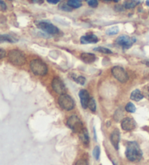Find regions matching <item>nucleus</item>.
<instances>
[{"label":"nucleus","instance_id":"1","mask_svg":"<svg viewBox=\"0 0 149 165\" xmlns=\"http://www.w3.org/2000/svg\"><path fill=\"white\" fill-rule=\"evenodd\" d=\"M125 154L126 157L130 162H137L141 160L143 156V152L135 141H130L127 143Z\"/></svg>","mask_w":149,"mask_h":165},{"label":"nucleus","instance_id":"2","mask_svg":"<svg viewBox=\"0 0 149 165\" xmlns=\"http://www.w3.org/2000/svg\"><path fill=\"white\" fill-rule=\"evenodd\" d=\"M8 59L12 64L21 66L26 63V56L23 52L19 50H11L8 53Z\"/></svg>","mask_w":149,"mask_h":165},{"label":"nucleus","instance_id":"3","mask_svg":"<svg viewBox=\"0 0 149 165\" xmlns=\"http://www.w3.org/2000/svg\"><path fill=\"white\" fill-rule=\"evenodd\" d=\"M30 67L33 73L36 75L43 76L47 73V67L40 60H33L30 62Z\"/></svg>","mask_w":149,"mask_h":165},{"label":"nucleus","instance_id":"4","mask_svg":"<svg viewBox=\"0 0 149 165\" xmlns=\"http://www.w3.org/2000/svg\"><path fill=\"white\" fill-rule=\"evenodd\" d=\"M58 104L60 107L66 111H70L73 109L74 107V101L70 96L65 94H62L58 98Z\"/></svg>","mask_w":149,"mask_h":165},{"label":"nucleus","instance_id":"5","mask_svg":"<svg viewBox=\"0 0 149 165\" xmlns=\"http://www.w3.org/2000/svg\"><path fill=\"white\" fill-rule=\"evenodd\" d=\"M67 125L71 128L74 132H80L84 129L83 128V124L81 119L76 115H72L68 119Z\"/></svg>","mask_w":149,"mask_h":165},{"label":"nucleus","instance_id":"6","mask_svg":"<svg viewBox=\"0 0 149 165\" xmlns=\"http://www.w3.org/2000/svg\"><path fill=\"white\" fill-rule=\"evenodd\" d=\"M111 73L113 77L117 80H119L121 82H126L129 79L128 75L127 72L124 70V68H122L120 66H115L111 69Z\"/></svg>","mask_w":149,"mask_h":165},{"label":"nucleus","instance_id":"7","mask_svg":"<svg viewBox=\"0 0 149 165\" xmlns=\"http://www.w3.org/2000/svg\"><path fill=\"white\" fill-rule=\"evenodd\" d=\"M135 42V38H130L126 35H122L117 38L116 43L124 48V49H130L132 47L133 43Z\"/></svg>","mask_w":149,"mask_h":165},{"label":"nucleus","instance_id":"8","mask_svg":"<svg viewBox=\"0 0 149 165\" xmlns=\"http://www.w3.org/2000/svg\"><path fill=\"white\" fill-rule=\"evenodd\" d=\"M52 88L53 89L54 91L58 94H64L66 91V88H65L64 82H63V80L58 77L53 78L52 81Z\"/></svg>","mask_w":149,"mask_h":165},{"label":"nucleus","instance_id":"9","mask_svg":"<svg viewBox=\"0 0 149 165\" xmlns=\"http://www.w3.org/2000/svg\"><path fill=\"white\" fill-rule=\"evenodd\" d=\"M37 27L40 28L41 30H42L43 31L49 34H57L59 32L58 28L54 25H52V23H47V22H39L36 24Z\"/></svg>","mask_w":149,"mask_h":165},{"label":"nucleus","instance_id":"10","mask_svg":"<svg viewBox=\"0 0 149 165\" xmlns=\"http://www.w3.org/2000/svg\"><path fill=\"white\" fill-rule=\"evenodd\" d=\"M121 127L125 131H132L136 127V123L131 117H126L122 121Z\"/></svg>","mask_w":149,"mask_h":165},{"label":"nucleus","instance_id":"11","mask_svg":"<svg viewBox=\"0 0 149 165\" xmlns=\"http://www.w3.org/2000/svg\"><path fill=\"white\" fill-rule=\"evenodd\" d=\"M79 99H80V102H81V105L84 109H86L87 106H88V103L89 101V93L87 92V90H84V89H82L79 91Z\"/></svg>","mask_w":149,"mask_h":165},{"label":"nucleus","instance_id":"12","mask_svg":"<svg viewBox=\"0 0 149 165\" xmlns=\"http://www.w3.org/2000/svg\"><path fill=\"white\" fill-rule=\"evenodd\" d=\"M99 39L95 35L89 34L87 36H83L81 37L80 41L83 44H87V43H95L98 42Z\"/></svg>","mask_w":149,"mask_h":165},{"label":"nucleus","instance_id":"13","mask_svg":"<svg viewBox=\"0 0 149 165\" xmlns=\"http://www.w3.org/2000/svg\"><path fill=\"white\" fill-rule=\"evenodd\" d=\"M111 142L113 145V147L115 148V149H119V143L120 140V133L119 130L116 129L112 132V133L110 137Z\"/></svg>","mask_w":149,"mask_h":165},{"label":"nucleus","instance_id":"14","mask_svg":"<svg viewBox=\"0 0 149 165\" xmlns=\"http://www.w3.org/2000/svg\"><path fill=\"white\" fill-rule=\"evenodd\" d=\"M81 59L83 62L87 64H90L95 61V55L92 53H82L81 54Z\"/></svg>","mask_w":149,"mask_h":165},{"label":"nucleus","instance_id":"15","mask_svg":"<svg viewBox=\"0 0 149 165\" xmlns=\"http://www.w3.org/2000/svg\"><path fill=\"white\" fill-rule=\"evenodd\" d=\"M144 96L143 93L138 89H135L132 92L130 95V99L135 101H139L143 99Z\"/></svg>","mask_w":149,"mask_h":165},{"label":"nucleus","instance_id":"16","mask_svg":"<svg viewBox=\"0 0 149 165\" xmlns=\"http://www.w3.org/2000/svg\"><path fill=\"white\" fill-rule=\"evenodd\" d=\"M142 0H125L124 2V7L126 9H132L141 3Z\"/></svg>","mask_w":149,"mask_h":165},{"label":"nucleus","instance_id":"17","mask_svg":"<svg viewBox=\"0 0 149 165\" xmlns=\"http://www.w3.org/2000/svg\"><path fill=\"white\" fill-rule=\"evenodd\" d=\"M80 138L81 140L83 143H84V144H88L89 143V134H88V132H87V130L86 129H83L82 131L80 132Z\"/></svg>","mask_w":149,"mask_h":165},{"label":"nucleus","instance_id":"18","mask_svg":"<svg viewBox=\"0 0 149 165\" xmlns=\"http://www.w3.org/2000/svg\"><path fill=\"white\" fill-rule=\"evenodd\" d=\"M67 4L70 7L72 8H79L82 6V2L79 0H69Z\"/></svg>","mask_w":149,"mask_h":165},{"label":"nucleus","instance_id":"19","mask_svg":"<svg viewBox=\"0 0 149 165\" xmlns=\"http://www.w3.org/2000/svg\"><path fill=\"white\" fill-rule=\"evenodd\" d=\"M119 32V28L118 26H113V27L109 28L106 30V34L108 36H113V35L117 34Z\"/></svg>","mask_w":149,"mask_h":165},{"label":"nucleus","instance_id":"20","mask_svg":"<svg viewBox=\"0 0 149 165\" xmlns=\"http://www.w3.org/2000/svg\"><path fill=\"white\" fill-rule=\"evenodd\" d=\"M1 40L2 41H8V42H11V43H14V42H16L18 40H17L16 38H13L12 36H11L10 35H8V34H6V35H2L1 36Z\"/></svg>","mask_w":149,"mask_h":165},{"label":"nucleus","instance_id":"21","mask_svg":"<svg viewBox=\"0 0 149 165\" xmlns=\"http://www.w3.org/2000/svg\"><path fill=\"white\" fill-rule=\"evenodd\" d=\"M88 108L92 112H95L96 111V103L95 99H94L93 98H90V99H89L88 103Z\"/></svg>","mask_w":149,"mask_h":165},{"label":"nucleus","instance_id":"22","mask_svg":"<svg viewBox=\"0 0 149 165\" xmlns=\"http://www.w3.org/2000/svg\"><path fill=\"white\" fill-rule=\"evenodd\" d=\"M125 109H126L127 112L133 113V112H135V111H136V107H135V106L132 103H131V102H129V103L127 104L126 106H125Z\"/></svg>","mask_w":149,"mask_h":165},{"label":"nucleus","instance_id":"23","mask_svg":"<svg viewBox=\"0 0 149 165\" xmlns=\"http://www.w3.org/2000/svg\"><path fill=\"white\" fill-rule=\"evenodd\" d=\"M94 51L101 52V53H103V54H112V51H111L110 49H107V48H105V47H101L95 48V49H94Z\"/></svg>","mask_w":149,"mask_h":165},{"label":"nucleus","instance_id":"24","mask_svg":"<svg viewBox=\"0 0 149 165\" xmlns=\"http://www.w3.org/2000/svg\"><path fill=\"white\" fill-rule=\"evenodd\" d=\"M100 149L99 146H95V149H94L93 151V156L95 157L96 160L99 159L100 157Z\"/></svg>","mask_w":149,"mask_h":165},{"label":"nucleus","instance_id":"25","mask_svg":"<svg viewBox=\"0 0 149 165\" xmlns=\"http://www.w3.org/2000/svg\"><path fill=\"white\" fill-rule=\"evenodd\" d=\"M74 80L80 85H84L85 83V81H86V80H85V78L83 76H79L77 78H74Z\"/></svg>","mask_w":149,"mask_h":165},{"label":"nucleus","instance_id":"26","mask_svg":"<svg viewBox=\"0 0 149 165\" xmlns=\"http://www.w3.org/2000/svg\"><path fill=\"white\" fill-rule=\"evenodd\" d=\"M87 2L91 7H97L98 5V0H87Z\"/></svg>","mask_w":149,"mask_h":165},{"label":"nucleus","instance_id":"27","mask_svg":"<svg viewBox=\"0 0 149 165\" xmlns=\"http://www.w3.org/2000/svg\"><path fill=\"white\" fill-rule=\"evenodd\" d=\"M143 94L144 96H146L149 99V85L145 86L143 88Z\"/></svg>","mask_w":149,"mask_h":165},{"label":"nucleus","instance_id":"28","mask_svg":"<svg viewBox=\"0 0 149 165\" xmlns=\"http://www.w3.org/2000/svg\"><path fill=\"white\" fill-rule=\"evenodd\" d=\"M76 165H88L87 162L84 159H79L76 163Z\"/></svg>","mask_w":149,"mask_h":165},{"label":"nucleus","instance_id":"29","mask_svg":"<svg viewBox=\"0 0 149 165\" xmlns=\"http://www.w3.org/2000/svg\"><path fill=\"white\" fill-rule=\"evenodd\" d=\"M1 10L2 11H5L7 10V6H6V4L4 3V1H1Z\"/></svg>","mask_w":149,"mask_h":165},{"label":"nucleus","instance_id":"30","mask_svg":"<svg viewBox=\"0 0 149 165\" xmlns=\"http://www.w3.org/2000/svg\"><path fill=\"white\" fill-rule=\"evenodd\" d=\"M47 2L50 4H58L59 2H60V0H47Z\"/></svg>","mask_w":149,"mask_h":165},{"label":"nucleus","instance_id":"31","mask_svg":"<svg viewBox=\"0 0 149 165\" xmlns=\"http://www.w3.org/2000/svg\"><path fill=\"white\" fill-rule=\"evenodd\" d=\"M32 3L35 4H42L44 2V0H30Z\"/></svg>","mask_w":149,"mask_h":165},{"label":"nucleus","instance_id":"32","mask_svg":"<svg viewBox=\"0 0 149 165\" xmlns=\"http://www.w3.org/2000/svg\"><path fill=\"white\" fill-rule=\"evenodd\" d=\"M0 54H1V58H3L4 56V54H5V52L3 49H0Z\"/></svg>","mask_w":149,"mask_h":165},{"label":"nucleus","instance_id":"33","mask_svg":"<svg viewBox=\"0 0 149 165\" xmlns=\"http://www.w3.org/2000/svg\"><path fill=\"white\" fill-rule=\"evenodd\" d=\"M146 5L149 7V0H146Z\"/></svg>","mask_w":149,"mask_h":165},{"label":"nucleus","instance_id":"34","mask_svg":"<svg viewBox=\"0 0 149 165\" xmlns=\"http://www.w3.org/2000/svg\"><path fill=\"white\" fill-rule=\"evenodd\" d=\"M119 1H120V0H114L115 2H119Z\"/></svg>","mask_w":149,"mask_h":165},{"label":"nucleus","instance_id":"35","mask_svg":"<svg viewBox=\"0 0 149 165\" xmlns=\"http://www.w3.org/2000/svg\"><path fill=\"white\" fill-rule=\"evenodd\" d=\"M146 65H147L149 67V62H146Z\"/></svg>","mask_w":149,"mask_h":165},{"label":"nucleus","instance_id":"36","mask_svg":"<svg viewBox=\"0 0 149 165\" xmlns=\"http://www.w3.org/2000/svg\"><path fill=\"white\" fill-rule=\"evenodd\" d=\"M104 1H106V2H110V1H111V0H104Z\"/></svg>","mask_w":149,"mask_h":165},{"label":"nucleus","instance_id":"37","mask_svg":"<svg viewBox=\"0 0 149 165\" xmlns=\"http://www.w3.org/2000/svg\"><path fill=\"white\" fill-rule=\"evenodd\" d=\"M79 1H83V0H79Z\"/></svg>","mask_w":149,"mask_h":165}]
</instances>
